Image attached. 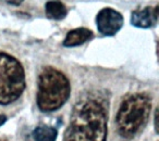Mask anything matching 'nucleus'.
Listing matches in <instances>:
<instances>
[{
    "label": "nucleus",
    "mask_w": 159,
    "mask_h": 141,
    "mask_svg": "<svg viewBox=\"0 0 159 141\" xmlns=\"http://www.w3.org/2000/svg\"><path fill=\"white\" fill-rule=\"evenodd\" d=\"M96 25L104 36H113L123 26V16L111 8H105L96 16Z\"/></svg>",
    "instance_id": "nucleus-5"
},
{
    "label": "nucleus",
    "mask_w": 159,
    "mask_h": 141,
    "mask_svg": "<svg viewBox=\"0 0 159 141\" xmlns=\"http://www.w3.org/2000/svg\"><path fill=\"white\" fill-rule=\"evenodd\" d=\"M45 12L46 15L49 19L55 21H61L68 14V10H66V6L58 0H51L45 5Z\"/></svg>",
    "instance_id": "nucleus-8"
},
{
    "label": "nucleus",
    "mask_w": 159,
    "mask_h": 141,
    "mask_svg": "<svg viewBox=\"0 0 159 141\" xmlns=\"http://www.w3.org/2000/svg\"><path fill=\"white\" fill-rule=\"evenodd\" d=\"M70 90V83L63 73L53 67L44 68L38 78V108L44 112L58 110L69 99Z\"/></svg>",
    "instance_id": "nucleus-3"
},
{
    "label": "nucleus",
    "mask_w": 159,
    "mask_h": 141,
    "mask_svg": "<svg viewBox=\"0 0 159 141\" xmlns=\"http://www.w3.org/2000/svg\"><path fill=\"white\" fill-rule=\"evenodd\" d=\"M6 121H7V117L5 115H0V126H2Z\"/></svg>",
    "instance_id": "nucleus-11"
},
{
    "label": "nucleus",
    "mask_w": 159,
    "mask_h": 141,
    "mask_svg": "<svg viewBox=\"0 0 159 141\" xmlns=\"http://www.w3.org/2000/svg\"><path fill=\"white\" fill-rule=\"evenodd\" d=\"M6 2L9 3V5L13 6H20L23 2V0H6Z\"/></svg>",
    "instance_id": "nucleus-10"
},
{
    "label": "nucleus",
    "mask_w": 159,
    "mask_h": 141,
    "mask_svg": "<svg viewBox=\"0 0 159 141\" xmlns=\"http://www.w3.org/2000/svg\"><path fill=\"white\" fill-rule=\"evenodd\" d=\"M152 110L147 95L134 93L122 101L117 114V128L123 138H132L146 125Z\"/></svg>",
    "instance_id": "nucleus-2"
},
{
    "label": "nucleus",
    "mask_w": 159,
    "mask_h": 141,
    "mask_svg": "<svg viewBox=\"0 0 159 141\" xmlns=\"http://www.w3.org/2000/svg\"><path fill=\"white\" fill-rule=\"evenodd\" d=\"M107 104L102 98L89 95L73 109L64 141H106Z\"/></svg>",
    "instance_id": "nucleus-1"
},
{
    "label": "nucleus",
    "mask_w": 159,
    "mask_h": 141,
    "mask_svg": "<svg viewBox=\"0 0 159 141\" xmlns=\"http://www.w3.org/2000/svg\"><path fill=\"white\" fill-rule=\"evenodd\" d=\"M25 74L21 63L12 55L0 53V104H9L22 95Z\"/></svg>",
    "instance_id": "nucleus-4"
},
{
    "label": "nucleus",
    "mask_w": 159,
    "mask_h": 141,
    "mask_svg": "<svg viewBox=\"0 0 159 141\" xmlns=\"http://www.w3.org/2000/svg\"><path fill=\"white\" fill-rule=\"evenodd\" d=\"M158 20V7H146L142 10L132 12L131 24L139 28H149L157 23Z\"/></svg>",
    "instance_id": "nucleus-6"
},
{
    "label": "nucleus",
    "mask_w": 159,
    "mask_h": 141,
    "mask_svg": "<svg viewBox=\"0 0 159 141\" xmlns=\"http://www.w3.org/2000/svg\"><path fill=\"white\" fill-rule=\"evenodd\" d=\"M93 37V32L91 29L84 28V27H80V28H75L70 31L66 34V38H64L63 45L66 48H71V47H76L81 46L87 40H89Z\"/></svg>",
    "instance_id": "nucleus-7"
},
{
    "label": "nucleus",
    "mask_w": 159,
    "mask_h": 141,
    "mask_svg": "<svg viewBox=\"0 0 159 141\" xmlns=\"http://www.w3.org/2000/svg\"><path fill=\"white\" fill-rule=\"evenodd\" d=\"M57 130L50 126H39L33 132L34 141H56Z\"/></svg>",
    "instance_id": "nucleus-9"
}]
</instances>
